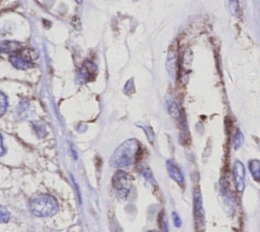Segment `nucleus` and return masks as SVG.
<instances>
[{
    "label": "nucleus",
    "mask_w": 260,
    "mask_h": 232,
    "mask_svg": "<svg viewBox=\"0 0 260 232\" xmlns=\"http://www.w3.org/2000/svg\"><path fill=\"white\" fill-rule=\"evenodd\" d=\"M139 152V142L136 139H129L122 143L113 154L110 164L116 168L128 167L136 162Z\"/></svg>",
    "instance_id": "1"
},
{
    "label": "nucleus",
    "mask_w": 260,
    "mask_h": 232,
    "mask_svg": "<svg viewBox=\"0 0 260 232\" xmlns=\"http://www.w3.org/2000/svg\"><path fill=\"white\" fill-rule=\"evenodd\" d=\"M32 215L40 218L54 216L59 208L57 199L47 193H39L32 196L28 204Z\"/></svg>",
    "instance_id": "2"
},
{
    "label": "nucleus",
    "mask_w": 260,
    "mask_h": 232,
    "mask_svg": "<svg viewBox=\"0 0 260 232\" xmlns=\"http://www.w3.org/2000/svg\"><path fill=\"white\" fill-rule=\"evenodd\" d=\"M112 182L116 195L121 199L126 198L132 185L131 177L126 172L119 170L113 176Z\"/></svg>",
    "instance_id": "3"
},
{
    "label": "nucleus",
    "mask_w": 260,
    "mask_h": 232,
    "mask_svg": "<svg viewBox=\"0 0 260 232\" xmlns=\"http://www.w3.org/2000/svg\"><path fill=\"white\" fill-rule=\"evenodd\" d=\"M194 198V220L196 224V228L199 231H203L205 227V216L203 210L202 196L199 189H195L193 193Z\"/></svg>",
    "instance_id": "4"
},
{
    "label": "nucleus",
    "mask_w": 260,
    "mask_h": 232,
    "mask_svg": "<svg viewBox=\"0 0 260 232\" xmlns=\"http://www.w3.org/2000/svg\"><path fill=\"white\" fill-rule=\"evenodd\" d=\"M233 171H234V179H235V184H236L237 190L243 191L245 188V179H246L245 167H244L243 163L240 161H236L234 163Z\"/></svg>",
    "instance_id": "5"
},
{
    "label": "nucleus",
    "mask_w": 260,
    "mask_h": 232,
    "mask_svg": "<svg viewBox=\"0 0 260 232\" xmlns=\"http://www.w3.org/2000/svg\"><path fill=\"white\" fill-rule=\"evenodd\" d=\"M177 61H178V46H177V42H175L171 47H170V52H169V56H168V70L170 71V73H175L176 69H177Z\"/></svg>",
    "instance_id": "6"
},
{
    "label": "nucleus",
    "mask_w": 260,
    "mask_h": 232,
    "mask_svg": "<svg viewBox=\"0 0 260 232\" xmlns=\"http://www.w3.org/2000/svg\"><path fill=\"white\" fill-rule=\"evenodd\" d=\"M167 170H168L170 177L173 180H175L177 183L182 184L184 182V177H183L181 170L172 161L167 162Z\"/></svg>",
    "instance_id": "7"
},
{
    "label": "nucleus",
    "mask_w": 260,
    "mask_h": 232,
    "mask_svg": "<svg viewBox=\"0 0 260 232\" xmlns=\"http://www.w3.org/2000/svg\"><path fill=\"white\" fill-rule=\"evenodd\" d=\"M249 170L255 181H260V161L259 160H251L249 162Z\"/></svg>",
    "instance_id": "8"
},
{
    "label": "nucleus",
    "mask_w": 260,
    "mask_h": 232,
    "mask_svg": "<svg viewBox=\"0 0 260 232\" xmlns=\"http://www.w3.org/2000/svg\"><path fill=\"white\" fill-rule=\"evenodd\" d=\"M168 109H169L170 114H171L174 118H179V116H180L179 108H178L177 104H176L172 99L168 100Z\"/></svg>",
    "instance_id": "9"
},
{
    "label": "nucleus",
    "mask_w": 260,
    "mask_h": 232,
    "mask_svg": "<svg viewBox=\"0 0 260 232\" xmlns=\"http://www.w3.org/2000/svg\"><path fill=\"white\" fill-rule=\"evenodd\" d=\"M243 141H244V137H243L242 132L240 130H237V132L234 136V149L238 150L242 146Z\"/></svg>",
    "instance_id": "10"
},
{
    "label": "nucleus",
    "mask_w": 260,
    "mask_h": 232,
    "mask_svg": "<svg viewBox=\"0 0 260 232\" xmlns=\"http://www.w3.org/2000/svg\"><path fill=\"white\" fill-rule=\"evenodd\" d=\"M140 173L142 174V176L147 180V181H151L152 184H155V181L153 180V177H152V173L151 171L147 168V167H142L140 169Z\"/></svg>",
    "instance_id": "11"
},
{
    "label": "nucleus",
    "mask_w": 260,
    "mask_h": 232,
    "mask_svg": "<svg viewBox=\"0 0 260 232\" xmlns=\"http://www.w3.org/2000/svg\"><path fill=\"white\" fill-rule=\"evenodd\" d=\"M158 222H159V226L162 232H168V224H167V218L165 215V212H160L159 217H158Z\"/></svg>",
    "instance_id": "12"
},
{
    "label": "nucleus",
    "mask_w": 260,
    "mask_h": 232,
    "mask_svg": "<svg viewBox=\"0 0 260 232\" xmlns=\"http://www.w3.org/2000/svg\"><path fill=\"white\" fill-rule=\"evenodd\" d=\"M229 5L232 14L237 16L239 14V0H229Z\"/></svg>",
    "instance_id": "13"
},
{
    "label": "nucleus",
    "mask_w": 260,
    "mask_h": 232,
    "mask_svg": "<svg viewBox=\"0 0 260 232\" xmlns=\"http://www.w3.org/2000/svg\"><path fill=\"white\" fill-rule=\"evenodd\" d=\"M9 218H10L9 212L4 207H2L1 208V222L6 223V222L9 221Z\"/></svg>",
    "instance_id": "14"
},
{
    "label": "nucleus",
    "mask_w": 260,
    "mask_h": 232,
    "mask_svg": "<svg viewBox=\"0 0 260 232\" xmlns=\"http://www.w3.org/2000/svg\"><path fill=\"white\" fill-rule=\"evenodd\" d=\"M173 215V222H174V225L176 226V227H181V225H182V221H181V218L178 216V214L177 213H173L172 214Z\"/></svg>",
    "instance_id": "15"
},
{
    "label": "nucleus",
    "mask_w": 260,
    "mask_h": 232,
    "mask_svg": "<svg viewBox=\"0 0 260 232\" xmlns=\"http://www.w3.org/2000/svg\"><path fill=\"white\" fill-rule=\"evenodd\" d=\"M1 114H3V112L5 111V106H6V99L4 97V95H1Z\"/></svg>",
    "instance_id": "16"
},
{
    "label": "nucleus",
    "mask_w": 260,
    "mask_h": 232,
    "mask_svg": "<svg viewBox=\"0 0 260 232\" xmlns=\"http://www.w3.org/2000/svg\"><path fill=\"white\" fill-rule=\"evenodd\" d=\"M148 232H159V231H157V230H150V231H148Z\"/></svg>",
    "instance_id": "17"
},
{
    "label": "nucleus",
    "mask_w": 260,
    "mask_h": 232,
    "mask_svg": "<svg viewBox=\"0 0 260 232\" xmlns=\"http://www.w3.org/2000/svg\"><path fill=\"white\" fill-rule=\"evenodd\" d=\"M76 1H77V2H81V0H76Z\"/></svg>",
    "instance_id": "18"
}]
</instances>
